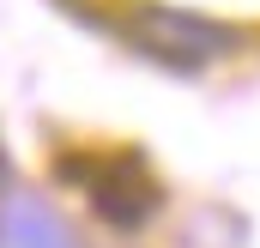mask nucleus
<instances>
[{
  "instance_id": "2",
  "label": "nucleus",
  "mask_w": 260,
  "mask_h": 248,
  "mask_svg": "<svg viewBox=\"0 0 260 248\" xmlns=\"http://www.w3.org/2000/svg\"><path fill=\"white\" fill-rule=\"evenodd\" d=\"M61 176L67 182H85L91 194V206L103 212V224H115V230H139L157 206H164V188L151 182V170H145V158L139 151H121V158H61Z\"/></svg>"
},
{
  "instance_id": "1",
  "label": "nucleus",
  "mask_w": 260,
  "mask_h": 248,
  "mask_svg": "<svg viewBox=\"0 0 260 248\" xmlns=\"http://www.w3.org/2000/svg\"><path fill=\"white\" fill-rule=\"evenodd\" d=\"M115 30L127 37L139 55L176 67V73H200V67L224 61V55L242 43V37H236V24H218V18H206V12L164 6V0H133V6H121Z\"/></svg>"
},
{
  "instance_id": "3",
  "label": "nucleus",
  "mask_w": 260,
  "mask_h": 248,
  "mask_svg": "<svg viewBox=\"0 0 260 248\" xmlns=\"http://www.w3.org/2000/svg\"><path fill=\"white\" fill-rule=\"evenodd\" d=\"M0 242L6 248H79V236L37 194H6V206H0Z\"/></svg>"
}]
</instances>
